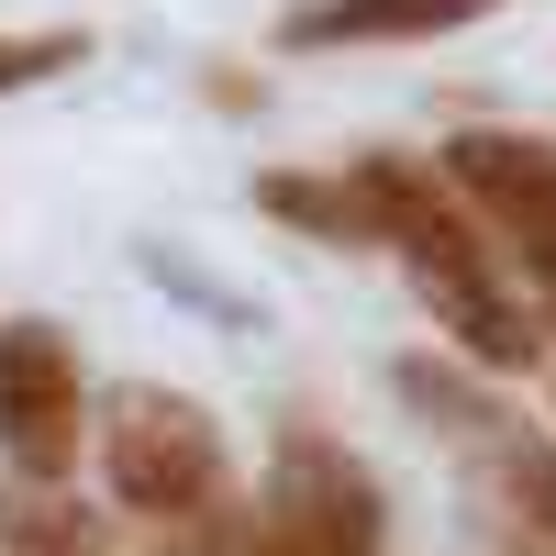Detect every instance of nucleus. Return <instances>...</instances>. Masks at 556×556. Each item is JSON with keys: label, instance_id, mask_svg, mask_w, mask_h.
I'll list each match as a JSON object with an SVG mask.
<instances>
[{"label": "nucleus", "instance_id": "nucleus-6", "mask_svg": "<svg viewBox=\"0 0 556 556\" xmlns=\"http://www.w3.org/2000/svg\"><path fill=\"white\" fill-rule=\"evenodd\" d=\"M479 12H501V0H301L278 45L290 56H312V45H434V34H468Z\"/></svg>", "mask_w": 556, "mask_h": 556}, {"label": "nucleus", "instance_id": "nucleus-12", "mask_svg": "<svg viewBox=\"0 0 556 556\" xmlns=\"http://www.w3.org/2000/svg\"><path fill=\"white\" fill-rule=\"evenodd\" d=\"M178 534H190V556H267V534H256V513H245V501H201V513L178 523Z\"/></svg>", "mask_w": 556, "mask_h": 556}, {"label": "nucleus", "instance_id": "nucleus-2", "mask_svg": "<svg viewBox=\"0 0 556 556\" xmlns=\"http://www.w3.org/2000/svg\"><path fill=\"white\" fill-rule=\"evenodd\" d=\"M256 534H267V556H379L390 545V501H379L356 445L278 434L267 479H256Z\"/></svg>", "mask_w": 556, "mask_h": 556}, {"label": "nucleus", "instance_id": "nucleus-8", "mask_svg": "<svg viewBox=\"0 0 556 556\" xmlns=\"http://www.w3.org/2000/svg\"><path fill=\"white\" fill-rule=\"evenodd\" d=\"M0 556H112V523L78 513L67 490H0Z\"/></svg>", "mask_w": 556, "mask_h": 556}, {"label": "nucleus", "instance_id": "nucleus-3", "mask_svg": "<svg viewBox=\"0 0 556 556\" xmlns=\"http://www.w3.org/2000/svg\"><path fill=\"white\" fill-rule=\"evenodd\" d=\"M78 424H89V401H78L67 334L34 323V312H12L0 323V468H12L23 490H67Z\"/></svg>", "mask_w": 556, "mask_h": 556}, {"label": "nucleus", "instance_id": "nucleus-1", "mask_svg": "<svg viewBox=\"0 0 556 556\" xmlns=\"http://www.w3.org/2000/svg\"><path fill=\"white\" fill-rule=\"evenodd\" d=\"M101 479L123 513L146 523H190L201 501H223V424L190 390H156V379H123L101 401Z\"/></svg>", "mask_w": 556, "mask_h": 556}, {"label": "nucleus", "instance_id": "nucleus-5", "mask_svg": "<svg viewBox=\"0 0 556 556\" xmlns=\"http://www.w3.org/2000/svg\"><path fill=\"white\" fill-rule=\"evenodd\" d=\"M345 190H356V212H367V235L412 256V278L490 267V235L456 212V190H445L434 167H412V156H356V167H345Z\"/></svg>", "mask_w": 556, "mask_h": 556}, {"label": "nucleus", "instance_id": "nucleus-10", "mask_svg": "<svg viewBox=\"0 0 556 556\" xmlns=\"http://www.w3.org/2000/svg\"><path fill=\"white\" fill-rule=\"evenodd\" d=\"M89 56V34L67 23V34H0V101H12V89H34V78H67Z\"/></svg>", "mask_w": 556, "mask_h": 556}, {"label": "nucleus", "instance_id": "nucleus-11", "mask_svg": "<svg viewBox=\"0 0 556 556\" xmlns=\"http://www.w3.org/2000/svg\"><path fill=\"white\" fill-rule=\"evenodd\" d=\"M513 501H523V534L556 556V445H513Z\"/></svg>", "mask_w": 556, "mask_h": 556}, {"label": "nucleus", "instance_id": "nucleus-4", "mask_svg": "<svg viewBox=\"0 0 556 556\" xmlns=\"http://www.w3.org/2000/svg\"><path fill=\"white\" fill-rule=\"evenodd\" d=\"M445 190L479 201L501 223V245L556 290V146L545 134H456L445 146Z\"/></svg>", "mask_w": 556, "mask_h": 556}, {"label": "nucleus", "instance_id": "nucleus-13", "mask_svg": "<svg viewBox=\"0 0 556 556\" xmlns=\"http://www.w3.org/2000/svg\"><path fill=\"white\" fill-rule=\"evenodd\" d=\"M401 390L424 401V412H445L456 434H479V424H490V401H479L468 379H445V367H424V356H401Z\"/></svg>", "mask_w": 556, "mask_h": 556}, {"label": "nucleus", "instance_id": "nucleus-9", "mask_svg": "<svg viewBox=\"0 0 556 556\" xmlns=\"http://www.w3.org/2000/svg\"><path fill=\"white\" fill-rule=\"evenodd\" d=\"M256 212L290 223V235H312V245H379L367 212H356V190H345V178H312V167H267L256 178Z\"/></svg>", "mask_w": 556, "mask_h": 556}, {"label": "nucleus", "instance_id": "nucleus-7", "mask_svg": "<svg viewBox=\"0 0 556 556\" xmlns=\"http://www.w3.org/2000/svg\"><path fill=\"white\" fill-rule=\"evenodd\" d=\"M424 312H434L479 367H513V379L534 367V323H523L513 290H501V267H445V278H424Z\"/></svg>", "mask_w": 556, "mask_h": 556}]
</instances>
